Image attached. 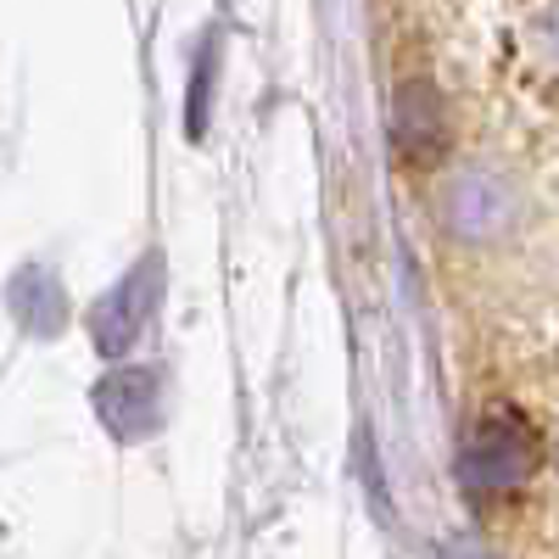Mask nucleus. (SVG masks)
Returning a JSON list of instances; mask_svg holds the SVG:
<instances>
[{
    "label": "nucleus",
    "mask_w": 559,
    "mask_h": 559,
    "mask_svg": "<svg viewBox=\"0 0 559 559\" xmlns=\"http://www.w3.org/2000/svg\"><path fill=\"white\" fill-rule=\"evenodd\" d=\"M521 218V202L515 191H509V179L471 163L453 185H448V224L459 229V236H471V241H498L509 224Z\"/></svg>",
    "instance_id": "1"
},
{
    "label": "nucleus",
    "mask_w": 559,
    "mask_h": 559,
    "mask_svg": "<svg viewBox=\"0 0 559 559\" xmlns=\"http://www.w3.org/2000/svg\"><path fill=\"white\" fill-rule=\"evenodd\" d=\"M515 45L537 84H559V0H526L515 17Z\"/></svg>",
    "instance_id": "2"
}]
</instances>
